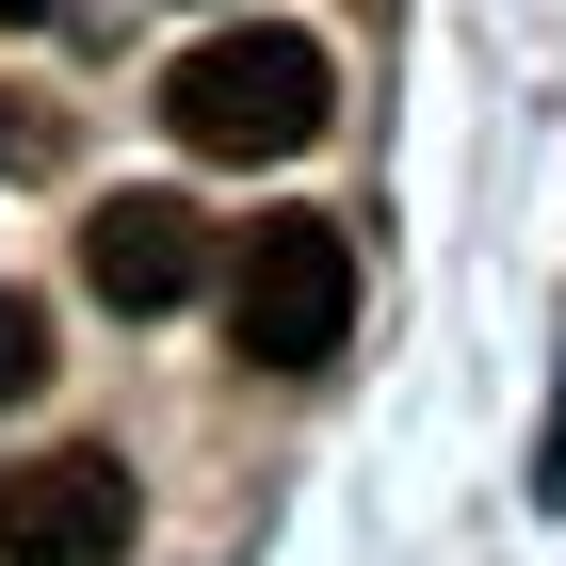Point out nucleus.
<instances>
[{"label":"nucleus","mask_w":566,"mask_h":566,"mask_svg":"<svg viewBox=\"0 0 566 566\" xmlns=\"http://www.w3.org/2000/svg\"><path fill=\"white\" fill-rule=\"evenodd\" d=\"M163 130L195 163H292L340 130V65H324V33H211L163 65Z\"/></svg>","instance_id":"nucleus-1"},{"label":"nucleus","mask_w":566,"mask_h":566,"mask_svg":"<svg viewBox=\"0 0 566 566\" xmlns=\"http://www.w3.org/2000/svg\"><path fill=\"white\" fill-rule=\"evenodd\" d=\"M211 275H227V340L260 356V373H324V356L356 340V243H340V211H260Z\"/></svg>","instance_id":"nucleus-2"},{"label":"nucleus","mask_w":566,"mask_h":566,"mask_svg":"<svg viewBox=\"0 0 566 566\" xmlns=\"http://www.w3.org/2000/svg\"><path fill=\"white\" fill-rule=\"evenodd\" d=\"M211 211H195V195H97L82 211V292L97 307H130V324H163V307H195L211 292Z\"/></svg>","instance_id":"nucleus-3"},{"label":"nucleus","mask_w":566,"mask_h":566,"mask_svg":"<svg viewBox=\"0 0 566 566\" xmlns=\"http://www.w3.org/2000/svg\"><path fill=\"white\" fill-rule=\"evenodd\" d=\"M0 566H130V470L114 453H33L0 485Z\"/></svg>","instance_id":"nucleus-4"},{"label":"nucleus","mask_w":566,"mask_h":566,"mask_svg":"<svg viewBox=\"0 0 566 566\" xmlns=\"http://www.w3.org/2000/svg\"><path fill=\"white\" fill-rule=\"evenodd\" d=\"M33 389H49V307L0 292V405H33Z\"/></svg>","instance_id":"nucleus-5"},{"label":"nucleus","mask_w":566,"mask_h":566,"mask_svg":"<svg viewBox=\"0 0 566 566\" xmlns=\"http://www.w3.org/2000/svg\"><path fill=\"white\" fill-rule=\"evenodd\" d=\"M0 146H17V130H0Z\"/></svg>","instance_id":"nucleus-6"}]
</instances>
